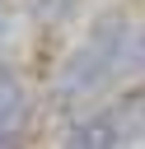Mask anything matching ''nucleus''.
Wrapping results in <instances>:
<instances>
[{
    "label": "nucleus",
    "mask_w": 145,
    "mask_h": 149,
    "mask_svg": "<svg viewBox=\"0 0 145 149\" xmlns=\"http://www.w3.org/2000/svg\"><path fill=\"white\" fill-rule=\"evenodd\" d=\"M112 84H122V70H117L94 42H80V47H70V51L61 56V65H56V74H51V84H47V98L61 107V121H65V116L94 107L98 98H108Z\"/></svg>",
    "instance_id": "obj_1"
},
{
    "label": "nucleus",
    "mask_w": 145,
    "mask_h": 149,
    "mask_svg": "<svg viewBox=\"0 0 145 149\" xmlns=\"http://www.w3.org/2000/svg\"><path fill=\"white\" fill-rule=\"evenodd\" d=\"M28 116H33V93L19 70L0 79V149H14L28 140Z\"/></svg>",
    "instance_id": "obj_2"
},
{
    "label": "nucleus",
    "mask_w": 145,
    "mask_h": 149,
    "mask_svg": "<svg viewBox=\"0 0 145 149\" xmlns=\"http://www.w3.org/2000/svg\"><path fill=\"white\" fill-rule=\"evenodd\" d=\"M131 33H136V19L122 9V5H108V9H98L94 14V23H89V42L122 70V51H126V42H131Z\"/></svg>",
    "instance_id": "obj_3"
},
{
    "label": "nucleus",
    "mask_w": 145,
    "mask_h": 149,
    "mask_svg": "<svg viewBox=\"0 0 145 149\" xmlns=\"http://www.w3.org/2000/svg\"><path fill=\"white\" fill-rule=\"evenodd\" d=\"M103 107L112 112V121H117V130H122V144H145V79L108 93Z\"/></svg>",
    "instance_id": "obj_4"
},
{
    "label": "nucleus",
    "mask_w": 145,
    "mask_h": 149,
    "mask_svg": "<svg viewBox=\"0 0 145 149\" xmlns=\"http://www.w3.org/2000/svg\"><path fill=\"white\" fill-rule=\"evenodd\" d=\"M80 5L84 0H23V14L33 28H61L80 14Z\"/></svg>",
    "instance_id": "obj_5"
},
{
    "label": "nucleus",
    "mask_w": 145,
    "mask_h": 149,
    "mask_svg": "<svg viewBox=\"0 0 145 149\" xmlns=\"http://www.w3.org/2000/svg\"><path fill=\"white\" fill-rule=\"evenodd\" d=\"M122 79H145V19L136 23V33L122 51Z\"/></svg>",
    "instance_id": "obj_6"
}]
</instances>
